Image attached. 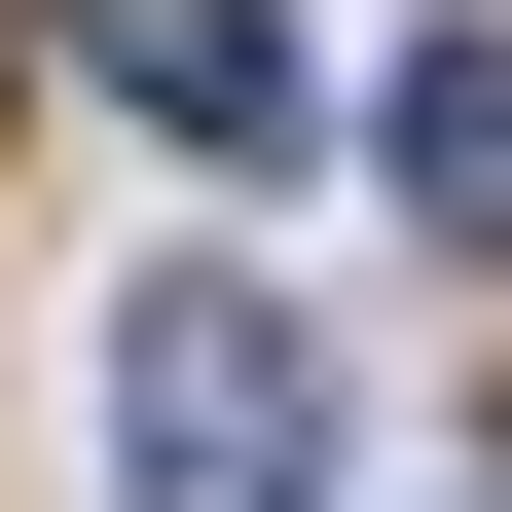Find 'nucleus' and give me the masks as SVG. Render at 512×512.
I'll list each match as a JSON object with an SVG mask.
<instances>
[{
  "label": "nucleus",
  "instance_id": "obj_1",
  "mask_svg": "<svg viewBox=\"0 0 512 512\" xmlns=\"http://www.w3.org/2000/svg\"><path fill=\"white\" fill-rule=\"evenodd\" d=\"M110 476H147V512H330V330L220 293V256L110 293Z\"/></svg>",
  "mask_w": 512,
  "mask_h": 512
},
{
  "label": "nucleus",
  "instance_id": "obj_2",
  "mask_svg": "<svg viewBox=\"0 0 512 512\" xmlns=\"http://www.w3.org/2000/svg\"><path fill=\"white\" fill-rule=\"evenodd\" d=\"M74 37H110V110H147V147H293V0H74Z\"/></svg>",
  "mask_w": 512,
  "mask_h": 512
},
{
  "label": "nucleus",
  "instance_id": "obj_3",
  "mask_svg": "<svg viewBox=\"0 0 512 512\" xmlns=\"http://www.w3.org/2000/svg\"><path fill=\"white\" fill-rule=\"evenodd\" d=\"M366 110H403V220H439V256H512V0H476V37H403Z\"/></svg>",
  "mask_w": 512,
  "mask_h": 512
}]
</instances>
